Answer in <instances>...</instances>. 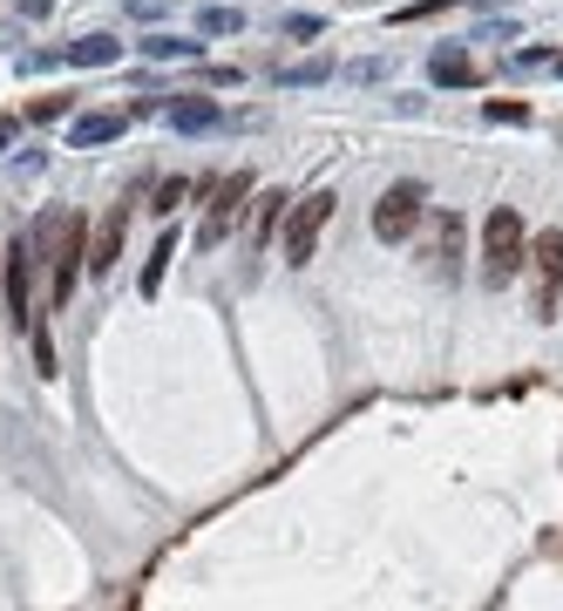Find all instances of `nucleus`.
Returning <instances> with one entry per match:
<instances>
[{"instance_id": "1", "label": "nucleus", "mask_w": 563, "mask_h": 611, "mask_svg": "<svg viewBox=\"0 0 563 611\" xmlns=\"http://www.w3.org/2000/svg\"><path fill=\"white\" fill-rule=\"evenodd\" d=\"M523 258H530V232H523V217L502 204V211H489V225H482V272H489V286H510L516 272H523Z\"/></svg>"}, {"instance_id": "2", "label": "nucleus", "mask_w": 563, "mask_h": 611, "mask_svg": "<svg viewBox=\"0 0 563 611\" xmlns=\"http://www.w3.org/2000/svg\"><path fill=\"white\" fill-rule=\"evenodd\" d=\"M421 204H428L421 184H387L380 204H373V238H380V245H401V238L421 225Z\"/></svg>"}, {"instance_id": "3", "label": "nucleus", "mask_w": 563, "mask_h": 611, "mask_svg": "<svg viewBox=\"0 0 563 611\" xmlns=\"http://www.w3.org/2000/svg\"><path fill=\"white\" fill-rule=\"evenodd\" d=\"M326 217H332V191H306V197H299V211L286 217V265H313Z\"/></svg>"}, {"instance_id": "4", "label": "nucleus", "mask_w": 563, "mask_h": 611, "mask_svg": "<svg viewBox=\"0 0 563 611\" xmlns=\"http://www.w3.org/2000/svg\"><path fill=\"white\" fill-rule=\"evenodd\" d=\"M530 265H536V313L550 319L556 313V293H563V232H543L530 245Z\"/></svg>"}, {"instance_id": "5", "label": "nucleus", "mask_w": 563, "mask_h": 611, "mask_svg": "<svg viewBox=\"0 0 563 611\" xmlns=\"http://www.w3.org/2000/svg\"><path fill=\"white\" fill-rule=\"evenodd\" d=\"M252 184H258L252 171H232V177H224V184L211 191V217H204V245H217L224 232H232V225H238V204L252 197Z\"/></svg>"}, {"instance_id": "6", "label": "nucleus", "mask_w": 563, "mask_h": 611, "mask_svg": "<svg viewBox=\"0 0 563 611\" xmlns=\"http://www.w3.org/2000/svg\"><path fill=\"white\" fill-rule=\"evenodd\" d=\"M28 272H34V252H28V245H8L0 279H8V319H14V326H34V313H28Z\"/></svg>"}, {"instance_id": "7", "label": "nucleus", "mask_w": 563, "mask_h": 611, "mask_svg": "<svg viewBox=\"0 0 563 611\" xmlns=\"http://www.w3.org/2000/svg\"><path fill=\"white\" fill-rule=\"evenodd\" d=\"M123 130H130L123 109H95V116H82V123L69 130V150H102V143H116Z\"/></svg>"}, {"instance_id": "8", "label": "nucleus", "mask_w": 563, "mask_h": 611, "mask_svg": "<svg viewBox=\"0 0 563 611\" xmlns=\"http://www.w3.org/2000/svg\"><path fill=\"white\" fill-rule=\"evenodd\" d=\"M163 116H171V130L197 136V130H211V123H217V95H177L171 109H163Z\"/></svg>"}, {"instance_id": "9", "label": "nucleus", "mask_w": 563, "mask_h": 611, "mask_svg": "<svg viewBox=\"0 0 563 611\" xmlns=\"http://www.w3.org/2000/svg\"><path fill=\"white\" fill-rule=\"evenodd\" d=\"M62 62H75V69H109V62H123V41H109V34H82V41H69V48H62Z\"/></svg>"}, {"instance_id": "10", "label": "nucleus", "mask_w": 563, "mask_h": 611, "mask_svg": "<svg viewBox=\"0 0 563 611\" xmlns=\"http://www.w3.org/2000/svg\"><path fill=\"white\" fill-rule=\"evenodd\" d=\"M428 75H434L441 89H475V82H482V69L469 62V54H462V48H441V54H434V62H428Z\"/></svg>"}, {"instance_id": "11", "label": "nucleus", "mask_w": 563, "mask_h": 611, "mask_svg": "<svg viewBox=\"0 0 563 611\" xmlns=\"http://www.w3.org/2000/svg\"><path fill=\"white\" fill-rule=\"evenodd\" d=\"M116 252H123V211H109V217H102V232H95V245H89V272H95V279H109Z\"/></svg>"}, {"instance_id": "12", "label": "nucleus", "mask_w": 563, "mask_h": 611, "mask_svg": "<svg viewBox=\"0 0 563 611\" xmlns=\"http://www.w3.org/2000/svg\"><path fill=\"white\" fill-rule=\"evenodd\" d=\"M177 258V225H163V238H156V252H150V265H143V293H156L163 286V265Z\"/></svg>"}, {"instance_id": "13", "label": "nucleus", "mask_w": 563, "mask_h": 611, "mask_svg": "<svg viewBox=\"0 0 563 611\" xmlns=\"http://www.w3.org/2000/svg\"><path fill=\"white\" fill-rule=\"evenodd\" d=\"M434 232H441V238H434V265H441V272H455V238H462L455 211H441V217H434Z\"/></svg>"}, {"instance_id": "14", "label": "nucleus", "mask_w": 563, "mask_h": 611, "mask_svg": "<svg viewBox=\"0 0 563 611\" xmlns=\"http://www.w3.org/2000/svg\"><path fill=\"white\" fill-rule=\"evenodd\" d=\"M143 54H150V62H191V54H197V41H171V34H150V41H143Z\"/></svg>"}, {"instance_id": "15", "label": "nucleus", "mask_w": 563, "mask_h": 611, "mask_svg": "<svg viewBox=\"0 0 563 611\" xmlns=\"http://www.w3.org/2000/svg\"><path fill=\"white\" fill-rule=\"evenodd\" d=\"M54 116H69V95H34L28 102V123H54Z\"/></svg>"}, {"instance_id": "16", "label": "nucleus", "mask_w": 563, "mask_h": 611, "mask_svg": "<svg viewBox=\"0 0 563 611\" xmlns=\"http://www.w3.org/2000/svg\"><path fill=\"white\" fill-rule=\"evenodd\" d=\"M326 75H332V62H299V69L278 75V82H286V89H306V82H326Z\"/></svg>"}, {"instance_id": "17", "label": "nucleus", "mask_w": 563, "mask_h": 611, "mask_svg": "<svg viewBox=\"0 0 563 611\" xmlns=\"http://www.w3.org/2000/svg\"><path fill=\"white\" fill-rule=\"evenodd\" d=\"M197 28H204V34H238V14H232V8H204Z\"/></svg>"}, {"instance_id": "18", "label": "nucleus", "mask_w": 563, "mask_h": 611, "mask_svg": "<svg viewBox=\"0 0 563 611\" xmlns=\"http://www.w3.org/2000/svg\"><path fill=\"white\" fill-rule=\"evenodd\" d=\"M177 197H184V177H163V191H156V204H150V211H156V217H171V211H177Z\"/></svg>"}, {"instance_id": "19", "label": "nucleus", "mask_w": 563, "mask_h": 611, "mask_svg": "<svg viewBox=\"0 0 563 611\" xmlns=\"http://www.w3.org/2000/svg\"><path fill=\"white\" fill-rule=\"evenodd\" d=\"M278 217H286V197H278V191H272V197H258V232H265V238H272Z\"/></svg>"}, {"instance_id": "20", "label": "nucleus", "mask_w": 563, "mask_h": 611, "mask_svg": "<svg viewBox=\"0 0 563 611\" xmlns=\"http://www.w3.org/2000/svg\"><path fill=\"white\" fill-rule=\"evenodd\" d=\"M489 123H530L523 102H489Z\"/></svg>"}, {"instance_id": "21", "label": "nucleus", "mask_w": 563, "mask_h": 611, "mask_svg": "<svg viewBox=\"0 0 563 611\" xmlns=\"http://www.w3.org/2000/svg\"><path fill=\"white\" fill-rule=\"evenodd\" d=\"M14 130H21L14 116H0V150H8V143H14Z\"/></svg>"}, {"instance_id": "22", "label": "nucleus", "mask_w": 563, "mask_h": 611, "mask_svg": "<svg viewBox=\"0 0 563 611\" xmlns=\"http://www.w3.org/2000/svg\"><path fill=\"white\" fill-rule=\"evenodd\" d=\"M556 69H563V62H556Z\"/></svg>"}]
</instances>
